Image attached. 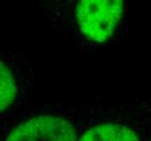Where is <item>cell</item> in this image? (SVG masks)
<instances>
[{
	"mask_svg": "<svg viewBox=\"0 0 151 141\" xmlns=\"http://www.w3.org/2000/svg\"><path fill=\"white\" fill-rule=\"evenodd\" d=\"M79 141H139V139L134 131L124 126L103 124L89 129Z\"/></svg>",
	"mask_w": 151,
	"mask_h": 141,
	"instance_id": "3957f363",
	"label": "cell"
},
{
	"mask_svg": "<svg viewBox=\"0 0 151 141\" xmlns=\"http://www.w3.org/2000/svg\"><path fill=\"white\" fill-rule=\"evenodd\" d=\"M17 97V85L10 69L0 61V113L10 107Z\"/></svg>",
	"mask_w": 151,
	"mask_h": 141,
	"instance_id": "277c9868",
	"label": "cell"
},
{
	"mask_svg": "<svg viewBox=\"0 0 151 141\" xmlns=\"http://www.w3.org/2000/svg\"><path fill=\"white\" fill-rule=\"evenodd\" d=\"M7 141H76V135L68 120L39 116L15 128Z\"/></svg>",
	"mask_w": 151,
	"mask_h": 141,
	"instance_id": "7a4b0ae2",
	"label": "cell"
},
{
	"mask_svg": "<svg viewBox=\"0 0 151 141\" xmlns=\"http://www.w3.org/2000/svg\"><path fill=\"white\" fill-rule=\"evenodd\" d=\"M123 12L121 0H83L76 7L81 31L95 42L106 40L116 27Z\"/></svg>",
	"mask_w": 151,
	"mask_h": 141,
	"instance_id": "6da1fadb",
	"label": "cell"
}]
</instances>
